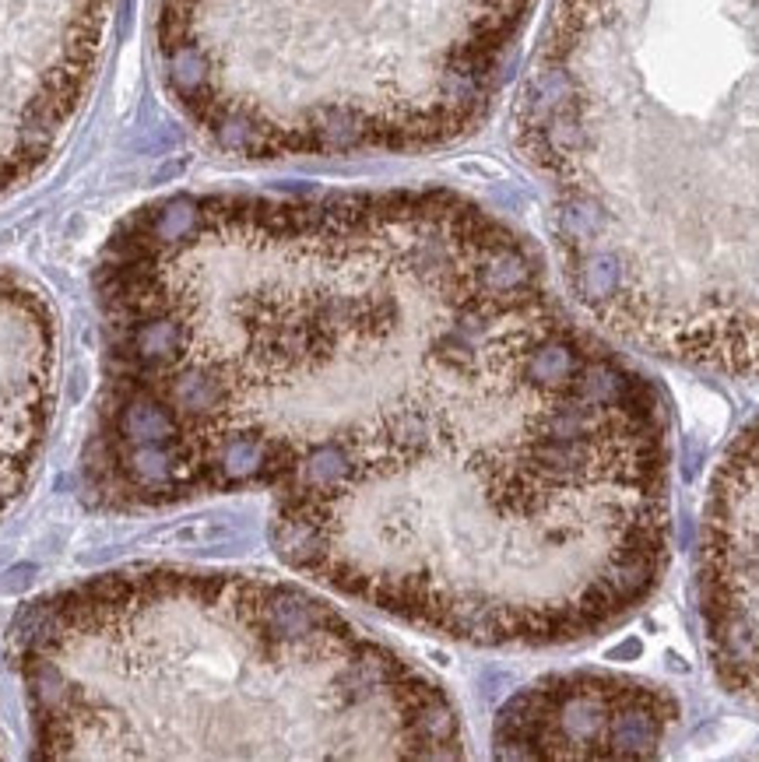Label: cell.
Here are the masks:
<instances>
[{
    "label": "cell",
    "mask_w": 759,
    "mask_h": 762,
    "mask_svg": "<svg viewBox=\"0 0 759 762\" xmlns=\"http://www.w3.org/2000/svg\"><path fill=\"white\" fill-rule=\"evenodd\" d=\"M99 302L113 506L264 493L289 566L482 647L601 636L665 577L662 397L479 211L169 200Z\"/></svg>",
    "instance_id": "obj_1"
},
{
    "label": "cell",
    "mask_w": 759,
    "mask_h": 762,
    "mask_svg": "<svg viewBox=\"0 0 759 762\" xmlns=\"http://www.w3.org/2000/svg\"><path fill=\"white\" fill-rule=\"evenodd\" d=\"M528 116L580 307L759 377V0H573Z\"/></svg>",
    "instance_id": "obj_2"
},
{
    "label": "cell",
    "mask_w": 759,
    "mask_h": 762,
    "mask_svg": "<svg viewBox=\"0 0 759 762\" xmlns=\"http://www.w3.org/2000/svg\"><path fill=\"white\" fill-rule=\"evenodd\" d=\"M697 580L717 679L759 709V422L735 439L711 478Z\"/></svg>",
    "instance_id": "obj_5"
},
{
    "label": "cell",
    "mask_w": 759,
    "mask_h": 762,
    "mask_svg": "<svg viewBox=\"0 0 759 762\" xmlns=\"http://www.w3.org/2000/svg\"><path fill=\"white\" fill-rule=\"evenodd\" d=\"M682 717L665 685L612 671H563L525 685L496 717L506 759H651Z\"/></svg>",
    "instance_id": "obj_4"
},
{
    "label": "cell",
    "mask_w": 759,
    "mask_h": 762,
    "mask_svg": "<svg viewBox=\"0 0 759 762\" xmlns=\"http://www.w3.org/2000/svg\"><path fill=\"white\" fill-rule=\"evenodd\" d=\"M46 759H458L426 671L292 584L127 569L19 619Z\"/></svg>",
    "instance_id": "obj_3"
}]
</instances>
